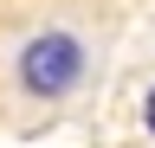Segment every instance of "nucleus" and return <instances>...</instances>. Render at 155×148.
<instances>
[{
	"instance_id": "1",
	"label": "nucleus",
	"mask_w": 155,
	"mask_h": 148,
	"mask_svg": "<svg viewBox=\"0 0 155 148\" xmlns=\"http://www.w3.org/2000/svg\"><path fill=\"white\" fill-rule=\"evenodd\" d=\"M104 77V32L78 13H32L7 32L0 52V97L19 122H58Z\"/></svg>"
},
{
	"instance_id": "2",
	"label": "nucleus",
	"mask_w": 155,
	"mask_h": 148,
	"mask_svg": "<svg viewBox=\"0 0 155 148\" xmlns=\"http://www.w3.org/2000/svg\"><path fill=\"white\" fill-rule=\"evenodd\" d=\"M136 116H142V129H149V135H155V84L142 90V103H136Z\"/></svg>"
}]
</instances>
